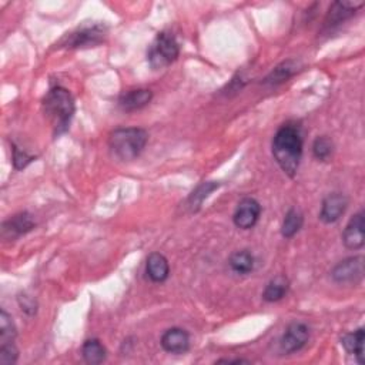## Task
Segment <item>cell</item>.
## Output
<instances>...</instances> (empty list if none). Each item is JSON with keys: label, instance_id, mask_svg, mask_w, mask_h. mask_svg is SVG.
<instances>
[{"label": "cell", "instance_id": "6da1fadb", "mask_svg": "<svg viewBox=\"0 0 365 365\" xmlns=\"http://www.w3.org/2000/svg\"><path fill=\"white\" fill-rule=\"evenodd\" d=\"M273 156L289 177L297 174L302 157V134L297 125L287 123L277 130L273 138Z\"/></svg>", "mask_w": 365, "mask_h": 365}, {"label": "cell", "instance_id": "7a4b0ae2", "mask_svg": "<svg viewBox=\"0 0 365 365\" xmlns=\"http://www.w3.org/2000/svg\"><path fill=\"white\" fill-rule=\"evenodd\" d=\"M45 116L54 129V136H60L69 130L76 112V103L72 93L62 87H52L43 98Z\"/></svg>", "mask_w": 365, "mask_h": 365}, {"label": "cell", "instance_id": "3957f363", "mask_svg": "<svg viewBox=\"0 0 365 365\" xmlns=\"http://www.w3.org/2000/svg\"><path fill=\"white\" fill-rule=\"evenodd\" d=\"M149 140L146 130L138 127L117 129L109 137V147L112 153L123 161L137 158L145 150Z\"/></svg>", "mask_w": 365, "mask_h": 365}, {"label": "cell", "instance_id": "277c9868", "mask_svg": "<svg viewBox=\"0 0 365 365\" xmlns=\"http://www.w3.org/2000/svg\"><path fill=\"white\" fill-rule=\"evenodd\" d=\"M180 54L177 39L170 32H160L147 52V62L152 69L158 70L170 66Z\"/></svg>", "mask_w": 365, "mask_h": 365}, {"label": "cell", "instance_id": "5b68a950", "mask_svg": "<svg viewBox=\"0 0 365 365\" xmlns=\"http://www.w3.org/2000/svg\"><path fill=\"white\" fill-rule=\"evenodd\" d=\"M107 36L106 25L94 23L90 26H82L72 33H67L60 42L59 48L65 49H85V48H96L105 42Z\"/></svg>", "mask_w": 365, "mask_h": 365}, {"label": "cell", "instance_id": "8992f818", "mask_svg": "<svg viewBox=\"0 0 365 365\" xmlns=\"http://www.w3.org/2000/svg\"><path fill=\"white\" fill-rule=\"evenodd\" d=\"M331 277L338 284H357L364 277V257L354 255L342 260L333 269Z\"/></svg>", "mask_w": 365, "mask_h": 365}, {"label": "cell", "instance_id": "52a82bcc", "mask_svg": "<svg viewBox=\"0 0 365 365\" xmlns=\"http://www.w3.org/2000/svg\"><path fill=\"white\" fill-rule=\"evenodd\" d=\"M310 338V328L304 322H291L290 326L284 331L280 340V348L286 354H294L300 351Z\"/></svg>", "mask_w": 365, "mask_h": 365}, {"label": "cell", "instance_id": "ba28073f", "mask_svg": "<svg viewBox=\"0 0 365 365\" xmlns=\"http://www.w3.org/2000/svg\"><path fill=\"white\" fill-rule=\"evenodd\" d=\"M260 214H261L260 202L255 198L246 197L238 202L233 216V221L237 229L250 230L257 225Z\"/></svg>", "mask_w": 365, "mask_h": 365}, {"label": "cell", "instance_id": "9c48e42d", "mask_svg": "<svg viewBox=\"0 0 365 365\" xmlns=\"http://www.w3.org/2000/svg\"><path fill=\"white\" fill-rule=\"evenodd\" d=\"M347 207H348V198L346 196L340 193L330 194L322 201L320 220L322 222H326V225H333V222L338 221L342 217Z\"/></svg>", "mask_w": 365, "mask_h": 365}, {"label": "cell", "instance_id": "30bf717a", "mask_svg": "<svg viewBox=\"0 0 365 365\" xmlns=\"http://www.w3.org/2000/svg\"><path fill=\"white\" fill-rule=\"evenodd\" d=\"M364 227H365L364 213L359 211L350 218L348 225L346 226V230L342 233L344 246L350 250H359L365 242Z\"/></svg>", "mask_w": 365, "mask_h": 365}, {"label": "cell", "instance_id": "8fae6325", "mask_svg": "<svg viewBox=\"0 0 365 365\" xmlns=\"http://www.w3.org/2000/svg\"><path fill=\"white\" fill-rule=\"evenodd\" d=\"M364 3H348V2H335L330 8L326 20H324V29H334L344 22H347L348 19H351L358 9H361Z\"/></svg>", "mask_w": 365, "mask_h": 365}, {"label": "cell", "instance_id": "7c38bea8", "mask_svg": "<svg viewBox=\"0 0 365 365\" xmlns=\"http://www.w3.org/2000/svg\"><path fill=\"white\" fill-rule=\"evenodd\" d=\"M161 347L170 354H185L190 348V335L182 328H170L161 337Z\"/></svg>", "mask_w": 365, "mask_h": 365}, {"label": "cell", "instance_id": "4fadbf2b", "mask_svg": "<svg viewBox=\"0 0 365 365\" xmlns=\"http://www.w3.org/2000/svg\"><path fill=\"white\" fill-rule=\"evenodd\" d=\"M36 226L34 222V218L23 211V213H19L16 216H13L12 218H9L8 221L3 222V230H2V234L5 238H16V237H20L23 236L29 231H32Z\"/></svg>", "mask_w": 365, "mask_h": 365}, {"label": "cell", "instance_id": "5bb4252c", "mask_svg": "<svg viewBox=\"0 0 365 365\" xmlns=\"http://www.w3.org/2000/svg\"><path fill=\"white\" fill-rule=\"evenodd\" d=\"M153 100V93L147 89L129 90L118 97V107L123 112H136L146 107Z\"/></svg>", "mask_w": 365, "mask_h": 365}, {"label": "cell", "instance_id": "9a60e30c", "mask_svg": "<svg viewBox=\"0 0 365 365\" xmlns=\"http://www.w3.org/2000/svg\"><path fill=\"white\" fill-rule=\"evenodd\" d=\"M146 273L153 282H165L170 275V266L167 258L160 253L150 254L147 258Z\"/></svg>", "mask_w": 365, "mask_h": 365}, {"label": "cell", "instance_id": "2e32d148", "mask_svg": "<svg viewBox=\"0 0 365 365\" xmlns=\"http://www.w3.org/2000/svg\"><path fill=\"white\" fill-rule=\"evenodd\" d=\"M364 341H365V330L361 327L354 333H348L341 338L342 347L346 348L348 354H353L359 364L364 362Z\"/></svg>", "mask_w": 365, "mask_h": 365}, {"label": "cell", "instance_id": "e0dca14e", "mask_svg": "<svg viewBox=\"0 0 365 365\" xmlns=\"http://www.w3.org/2000/svg\"><path fill=\"white\" fill-rule=\"evenodd\" d=\"M298 72V63L295 60H287V62H282L278 65L266 79L264 83L270 86H277L284 82H287L289 79H291L295 73Z\"/></svg>", "mask_w": 365, "mask_h": 365}, {"label": "cell", "instance_id": "ac0fdd59", "mask_svg": "<svg viewBox=\"0 0 365 365\" xmlns=\"http://www.w3.org/2000/svg\"><path fill=\"white\" fill-rule=\"evenodd\" d=\"M290 290V281L287 277L277 275L267 284V287L262 293V298L267 302H277L287 295Z\"/></svg>", "mask_w": 365, "mask_h": 365}, {"label": "cell", "instance_id": "d6986e66", "mask_svg": "<svg viewBox=\"0 0 365 365\" xmlns=\"http://www.w3.org/2000/svg\"><path fill=\"white\" fill-rule=\"evenodd\" d=\"M229 264H230V267H231V270L234 273L241 274V275H246V274H250L254 270L255 260H254V255L250 251L241 250V251H236L230 257Z\"/></svg>", "mask_w": 365, "mask_h": 365}, {"label": "cell", "instance_id": "ffe728a7", "mask_svg": "<svg viewBox=\"0 0 365 365\" xmlns=\"http://www.w3.org/2000/svg\"><path fill=\"white\" fill-rule=\"evenodd\" d=\"M82 354H83L85 361L87 364H92V365L101 364V362H103L106 359V357H107V351H106L105 346L97 338L87 340L83 344Z\"/></svg>", "mask_w": 365, "mask_h": 365}, {"label": "cell", "instance_id": "44dd1931", "mask_svg": "<svg viewBox=\"0 0 365 365\" xmlns=\"http://www.w3.org/2000/svg\"><path fill=\"white\" fill-rule=\"evenodd\" d=\"M220 187L218 182L216 181H206V182H201V185L190 194L189 201H187V206L191 211H198L200 207L202 206V202L205 200Z\"/></svg>", "mask_w": 365, "mask_h": 365}, {"label": "cell", "instance_id": "7402d4cb", "mask_svg": "<svg viewBox=\"0 0 365 365\" xmlns=\"http://www.w3.org/2000/svg\"><path fill=\"white\" fill-rule=\"evenodd\" d=\"M302 225H304L302 213L300 210H297V209H290L287 211L286 217H284L281 233L286 238H291L302 229Z\"/></svg>", "mask_w": 365, "mask_h": 365}, {"label": "cell", "instance_id": "603a6c76", "mask_svg": "<svg viewBox=\"0 0 365 365\" xmlns=\"http://www.w3.org/2000/svg\"><path fill=\"white\" fill-rule=\"evenodd\" d=\"M16 335L17 330L12 317L5 310H2V313H0V346L2 344L14 342Z\"/></svg>", "mask_w": 365, "mask_h": 365}, {"label": "cell", "instance_id": "cb8c5ba5", "mask_svg": "<svg viewBox=\"0 0 365 365\" xmlns=\"http://www.w3.org/2000/svg\"><path fill=\"white\" fill-rule=\"evenodd\" d=\"M333 150H334V145L327 136H321L315 138L314 145H313V154L317 160L320 161L328 160L333 154Z\"/></svg>", "mask_w": 365, "mask_h": 365}, {"label": "cell", "instance_id": "d4e9b609", "mask_svg": "<svg viewBox=\"0 0 365 365\" xmlns=\"http://www.w3.org/2000/svg\"><path fill=\"white\" fill-rule=\"evenodd\" d=\"M17 358H19V350L16 348L13 342L2 344V347H0V364L12 365L17 362Z\"/></svg>", "mask_w": 365, "mask_h": 365}, {"label": "cell", "instance_id": "484cf974", "mask_svg": "<svg viewBox=\"0 0 365 365\" xmlns=\"http://www.w3.org/2000/svg\"><path fill=\"white\" fill-rule=\"evenodd\" d=\"M33 160H34L33 156H30L26 152L20 150L19 147L13 146V165H14V169L22 170V169L28 167Z\"/></svg>", "mask_w": 365, "mask_h": 365}, {"label": "cell", "instance_id": "4316f807", "mask_svg": "<svg viewBox=\"0 0 365 365\" xmlns=\"http://www.w3.org/2000/svg\"><path fill=\"white\" fill-rule=\"evenodd\" d=\"M19 304H20V307H22V310L29 315H34L37 313V302L33 297H29L26 294L20 295Z\"/></svg>", "mask_w": 365, "mask_h": 365}, {"label": "cell", "instance_id": "83f0119b", "mask_svg": "<svg viewBox=\"0 0 365 365\" xmlns=\"http://www.w3.org/2000/svg\"><path fill=\"white\" fill-rule=\"evenodd\" d=\"M217 362H225V364H242V362H249L246 359H218Z\"/></svg>", "mask_w": 365, "mask_h": 365}]
</instances>
